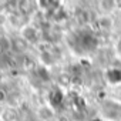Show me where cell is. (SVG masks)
Listing matches in <instances>:
<instances>
[{
  "instance_id": "obj_1",
  "label": "cell",
  "mask_w": 121,
  "mask_h": 121,
  "mask_svg": "<svg viewBox=\"0 0 121 121\" xmlns=\"http://www.w3.org/2000/svg\"><path fill=\"white\" fill-rule=\"evenodd\" d=\"M81 44H83V47H84V48L91 50V48H94V47H95V44H97V39H95V36H94V34L86 33V34L81 37Z\"/></svg>"
},
{
  "instance_id": "obj_2",
  "label": "cell",
  "mask_w": 121,
  "mask_h": 121,
  "mask_svg": "<svg viewBox=\"0 0 121 121\" xmlns=\"http://www.w3.org/2000/svg\"><path fill=\"white\" fill-rule=\"evenodd\" d=\"M37 37H39V33H37V30H36L34 27L27 26V27L23 30V39H24L27 43H30V41H36Z\"/></svg>"
},
{
  "instance_id": "obj_3",
  "label": "cell",
  "mask_w": 121,
  "mask_h": 121,
  "mask_svg": "<svg viewBox=\"0 0 121 121\" xmlns=\"http://www.w3.org/2000/svg\"><path fill=\"white\" fill-rule=\"evenodd\" d=\"M61 101H63V94H61V91H60V90L51 91V94H50V103H51V105L58 107L60 104H61Z\"/></svg>"
},
{
  "instance_id": "obj_4",
  "label": "cell",
  "mask_w": 121,
  "mask_h": 121,
  "mask_svg": "<svg viewBox=\"0 0 121 121\" xmlns=\"http://www.w3.org/2000/svg\"><path fill=\"white\" fill-rule=\"evenodd\" d=\"M107 77H108V80L112 81V83L121 81V67H120V69H110V70L107 71Z\"/></svg>"
},
{
  "instance_id": "obj_5",
  "label": "cell",
  "mask_w": 121,
  "mask_h": 121,
  "mask_svg": "<svg viewBox=\"0 0 121 121\" xmlns=\"http://www.w3.org/2000/svg\"><path fill=\"white\" fill-rule=\"evenodd\" d=\"M13 47L17 53H23L27 50V41L24 39H14L13 40Z\"/></svg>"
},
{
  "instance_id": "obj_6",
  "label": "cell",
  "mask_w": 121,
  "mask_h": 121,
  "mask_svg": "<svg viewBox=\"0 0 121 121\" xmlns=\"http://www.w3.org/2000/svg\"><path fill=\"white\" fill-rule=\"evenodd\" d=\"M39 117L41 120H50L53 117V111L50 108H47V107H43V108L39 110Z\"/></svg>"
},
{
  "instance_id": "obj_7",
  "label": "cell",
  "mask_w": 121,
  "mask_h": 121,
  "mask_svg": "<svg viewBox=\"0 0 121 121\" xmlns=\"http://www.w3.org/2000/svg\"><path fill=\"white\" fill-rule=\"evenodd\" d=\"M115 0H101V9L105 12H110L115 7Z\"/></svg>"
},
{
  "instance_id": "obj_8",
  "label": "cell",
  "mask_w": 121,
  "mask_h": 121,
  "mask_svg": "<svg viewBox=\"0 0 121 121\" xmlns=\"http://www.w3.org/2000/svg\"><path fill=\"white\" fill-rule=\"evenodd\" d=\"M98 24L101 26V29L107 30V29H110V27H111V20H110L108 17H101V19H100V22H98Z\"/></svg>"
},
{
  "instance_id": "obj_9",
  "label": "cell",
  "mask_w": 121,
  "mask_h": 121,
  "mask_svg": "<svg viewBox=\"0 0 121 121\" xmlns=\"http://www.w3.org/2000/svg\"><path fill=\"white\" fill-rule=\"evenodd\" d=\"M39 3L44 9H51L53 7V0H39Z\"/></svg>"
},
{
  "instance_id": "obj_10",
  "label": "cell",
  "mask_w": 121,
  "mask_h": 121,
  "mask_svg": "<svg viewBox=\"0 0 121 121\" xmlns=\"http://www.w3.org/2000/svg\"><path fill=\"white\" fill-rule=\"evenodd\" d=\"M3 101H6V91L0 88V103H3Z\"/></svg>"
},
{
  "instance_id": "obj_11",
  "label": "cell",
  "mask_w": 121,
  "mask_h": 121,
  "mask_svg": "<svg viewBox=\"0 0 121 121\" xmlns=\"http://www.w3.org/2000/svg\"><path fill=\"white\" fill-rule=\"evenodd\" d=\"M118 51H120V54H121V40L118 41Z\"/></svg>"
},
{
  "instance_id": "obj_12",
  "label": "cell",
  "mask_w": 121,
  "mask_h": 121,
  "mask_svg": "<svg viewBox=\"0 0 121 121\" xmlns=\"http://www.w3.org/2000/svg\"><path fill=\"white\" fill-rule=\"evenodd\" d=\"M2 50H3V46H2V44H0V53H2Z\"/></svg>"
},
{
  "instance_id": "obj_13",
  "label": "cell",
  "mask_w": 121,
  "mask_h": 121,
  "mask_svg": "<svg viewBox=\"0 0 121 121\" xmlns=\"http://www.w3.org/2000/svg\"><path fill=\"white\" fill-rule=\"evenodd\" d=\"M94 121H101V120H94Z\"/></svg>"
}]
</instances>
